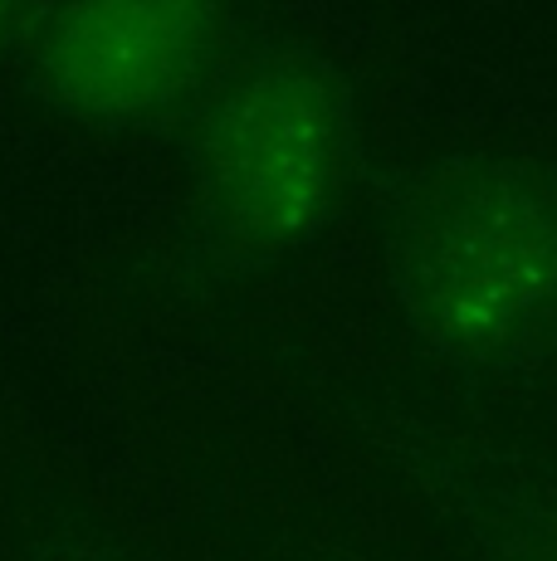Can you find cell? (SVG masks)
<instances>
[{
    "mask_svg": "<svg viewBox=\"0 0 557 561\" xmlns=\"http://www.w3.org/2000/svg\"><path fill=\"white\" fill-rule=\"evenodd\" d=\"M406 322L455 362H513L557 332V186L459 161L406 196L387 244Z\"/></svg>",
    "mask_w": 557,
    "mask_h": 561,
    "instance_id": "obj_1",
    "label": "cell"
},
{
    "mask_svg": "<svg viewBox=\"0 0 557 561\" xmlns=\"http://www.w3.org/2000/svg\"><path fill=\"white\" fill-rule=\"evenodd\" d=\"M348 83L308 49L240 64L191 133V201L230 259L274 264L328 225L348 176Z\"/></svg>",
    "mask_w": 557,
    "mask_h": 561,
    "instance_id": "obj_2",
    "label": "cell"
},
{
    "mask_svg": "<svg viewBox=\"0 0 557 561\" xmlns=\"http://www.w3.org/2000/svg\"><path fill=\"white\" fill-rule=\"evenodd\" d=\"M220 0H55L30 35V79L73 123H143L201 79Z\"/></svg>",
    "mask_w": 557,
    "mask_h": 561,
    "instance_id": "obj_3",
    "label": "cell"
},
{
    "mask_svg": "<svg viewBox=\"0 0 557 561\" xmlns=\"http://www.w3.org/2000/svg\"><path fill=\"white\" fill-rule=\"evenodd\" d=\"M15 25H20V0H0V49L15 35Z\"/></svg>",
    "mask_w": 557,
    "mask_h": 561,
    "instance_id": "obj_4",
    "label": "cell"
},
{
    "mask_svg": "<svg viewBox=\"0 0 557 561\" xmlns=\"http://www.w3.org/2000/svg\"><path fill=\"white\" fill-rule=\"evenodd\" d=\"M533 561H557V547H548V552H543V557H533Z\"/></svg>",
    "mask_w": 557,
    "mask_h": 561,
    "instance_id": "obj_5",
    "label": "cell"
}]
</instances>
